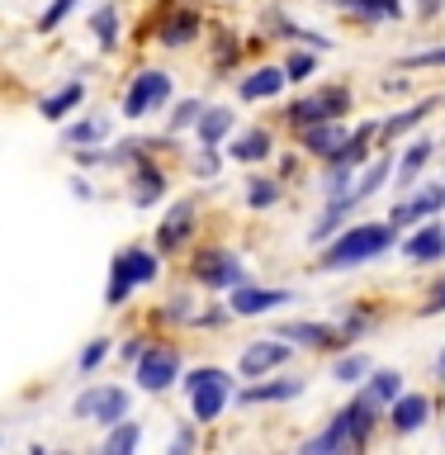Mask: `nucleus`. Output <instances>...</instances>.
I'll use <instances>...</instances> for the list:
<instances>
[{
    "instance_id": "1",
    "label": "nucleus",
    "mask_w": 445,
    "mask_h": 455,
    "mask_svg": "<svg viewBox=\"0 0 445 455\" xmlns=\"http://www.w3.org/2000/svg\"><path fill=\"white\" fill-rule=\"evenodd\" d=\"M393 247V223H355L322 251V270H351Z\"/></svg>"
},
{
    "instance_id": "2",
    "label": "nucleus",
    "mask_w": 445,
    "mask_h": 455,
    "mask_svg": "<svg viewBox=\"0 0 445 455\" xmlns=\"http://www.w3.org/2000/svg\"><path fill=\"white\" fill-rule=\"evenodd\" d=\"M389 171H393V156H375V166H370L365 176L351 185V190H341L337 199H327V213L318 219V228H313V242H327V237L337 233V223L346 219L355 204H365L370 195H379V190H384V180H389Z\"/></svg>"
},
{
    "instance_id": "3",
    "label": "nucleus",
    "mask_w": 445,
    "mask_h": 455,
    "mask_svg": "<svg viewBox=\"0 0 445 455\" xmlns=\"http://www.w3.org/2000/svg\"><path fill=\"white\" fill-rule=\"evenodd\" d=\"M156 270H162L156 251H147V247H128V251H119V256H114V266H109L105 304H109V308H119L123 299L138 290V284H152V280H156Z\"/></svg>"
},
{
    "instance_id": "4",
    "label": "nucleus",
    "mask_w": 445,
    "mask_h": 455,
    "mask_svg": "<svg viewBox=\"0 0 445 455\" xmlns=\"http://www.w3.org/2000/svg\"><path fill=\"white\" fill-rule=\"evenodd\" d=\"M185 394H190L195 422H213L227 403H233V375L219 370V365H199V370L185 375Z\"/></svg>"
},
{
    "instance_id": "5",
    "label": "nucleus",
    "mask_w": 445,
    "mask_h": 455,
    "mask_svg": "<svg viewBox=\"0 0 445 455\" xmlns=\"http://www.w3.org/2000/svg\"><path fill=\"white\" fill-rule=\"evenodd\" d=\"M71 418L95 422V427H114L119 418H128V389H119V384H91L85 394H76Z\"/></svg>"
},
{
    "instance_id": "6",
    "label": "nucleus",
    "mask_w": 445,
    "mask_h": 455,
    "mask_svg": "<svg viewBox=\"0 0 445 455\" xmlns=\"http://www.w3.org/2000/svg\"><path fill=\"white\" fill-rule=\"evenodd\" d=\"M171 100V76L166 71H138L133 85L123 95V119H147L152 109H162Z\"/></svg>"
},
{
    "instance_id": "7",
    "label": "nucleus",
    "mask_w": 445,
    "mask_h": 455,
    "mask_svg": "<svg viewBox=\"0 0 445 455\" xmlns=\"http://www.w3.org/2000/svg\"><path fill=\"white\" fill-rule=\"evenodd\" d=\"M180 379V355L171 347H147L138 355V389L142 394H162Z\"/></svg>"
},
{
    "instance_id": "8",
    "label": "nucleus",
    "mask_w": 445,
    "mask_h": 455,
    "mask_svg": "<svg viewBox=\"0 0 445 455\" xmlns=\"http://www.w3.org/2000/svg\"><path fill=\"white\" fill-rule=\"evenodd\" d=\"M346 109H351V91H322V95L294 100V105L284 109V119H290L294 128H313L322 119H341Z\"/></svg>"
},
{
    "instance_id": "9",
    "label": "nucleus",
    "mask_w": 445,
    "mask_h": 455,
    "mask_svg": "<svg viewBox=\"0 0 445 455\" xmlns=\"http://www.w3.org/2000/svg\"><path fill=\"white\" fill-rule=\"evenodd\" d=\"M195 275L209 284V290H237L247 280V266L237 261L233 251H199L195 256Z\"/></svg>"
},
{
    "instance_id": "10",
    "label": "nucleus",
    "mask_w": 445,
    "mask_h": 455,
    "mask_svg": "<svg viewBox=\"0 0 445 455\" xmlns=\"http://www.w3.org/2000/svg\"><path fill=\"white\" fill-rule=\"evenodd\" d=\"M284 361H290V341H256V347L242 351L237 370H242L247 379H261L266 370H275V365H284Z\"/></svg>"
},
{
    "instance_id": "11",
    "label": "nucleus",
    "mask_w": 445,
    "mask_h": 455,
    "mask_svg": "<svg viewBox=\"0 0 445 455\" xmlns=\"http://www.w3.org/2000/svg\"><path fill=\"white\" fill-rule=\"evenodd\" d=\"M227 304H233L237 318H256V313H270V308H280V304H294V294H290V290H247V284H237Z\"/></svg>"
},
{
    "instance_id": "12",
    "label": "nucleus",
    "mask_w": 445,
    "mask_h": 455,
    "mask_svg": "<svg viewBox=\"0 0 445 455\" xmlns=\"http://www.w3.org/2000/svg\"><path fill=\"white\" fill-rule=\"evenodd\" d=\"M445 204V190H441V185H426V190L422 195H408L403 199V204H398L393 213H389V223L393 228H408V223H422V219H432V213Z\"/></svg>"
},
{
    "instance_id": "13",
    "label": "nucleus",
    "mask_w": 445,
    "mask_h": 455,
    "mask_svg": "<svg viewBox=\"0 0 445 455\" xmlns=\"http://www.w3.org/2000/svg\"><path fill=\"white\" fill-rule=\"evenodd\" d=\"M298 138H304V148L313 156H337L341 148H346V128H341V119H322V124H313V128H298Z\"/></svg>"
},
{
    "instance_id": "14",
    "label": "nucleus",
    "mask_w": 445,
    "mask_h": 455,
    "mask_svg": "<svg viewBox=\"0 0 445 455\" xmlns=\"http://www.w3.org/2000/svg\"><path fill=\"white\" fill-rule=\"evenodd\" d=\"M403 256H408V261H417V266L441 261V256H445V228L441 223H422L417 233L403 242Z\"/></svg>"
},
{
    "instance_id": "15",
    "label": "nucleus",
    "mask_w": 445,
    "mask_h": 455,
    "mask_svg": "<svg viewBox=\"0 0 445 455\" xmlns=\"http://www.w3.org/2000/svg\"><path fill=\"white\" fill-rule=\"evenodd\" d=\"M304 451H308V455H337V451H361V441H355L351 422H346V412H337V422L327 427L322 436H313Z\"/></svg>"
},
{
    "instance_id": "16",
    "label": "nucleus",
    "mask_w": 445,
    "mask_h": 455,
    "mask_svg": "<svg viewBox=\"0 0 445 455\" xmlns=\"http://www.w3.org/2000/svg\"><path fill=\"white\" fill-rule=\"evenodd\" d=\"M426 412H432L426 394H398L389 403V418H393L398 432H417V427H426Z\"/></svg>"
},
{
    "instance_id": "17",
    "label": "nucleus",
    "mask_w": 445,
    "mask_h": 455,
    "mask_svg": "<svg viewBox=\"0 0 445 455\" xmlns=\"http://www.w3.org/2000/svg\"><path fill=\"white\" fill-rule=\"evenodd\" d=\"M233 109H223V105H209V109H199V119H195V133L199 142H209V148H219V142L233 133Z\"/></svg>"
},
{
    "instance_id": "18",
    "label": "nucleus",
    "mask_w": 445,
    "mask_h": 455,
    "mask_svg": "<svg viewBox=\"0 0 445 455\" xmlns=\"http://www.w3.org/2000/svg\"><path fill=\"white\" fill-rule=\"evenodd\" d=\"M81 100H85V85H81V81H67L62 91H52L48 100H43V105H38V114H43L48 124H62L67 114L81 105Z\"/></svg>"
},
{
    "instance_id": "19",
    "label": "nucleus",
    "mask_w": 445,
    "mask_h": 455,
    "mask_svg": "<svg viewBox=\"0 0 445 455\" xmlns=\"http://www.w3.org/2000/svg\"><path fill=\"white\" fill-rule=\"evenodd\" d=\"M284 337L304 341V347H318V351L346 341V337H341V327H327V323H290V327H284Z\"/></svg>"
},
{
    "instance_id": "20",
    "label": "nucleus",
    "mask_w": 445,
    "mask_h": 455,
    "mask_svg": "<svg viewBox=\"0 0 445 455\" xmlns=\"http://www.w3.org/2000/svg\"><path fill=\"white\" fill-rule=\"evenodd\" d=\"M195 34H199V14L195 10H171V20L162 24V38L166 48H185V43H195Z\"/></svg>"
},
{
    "instance_id": "21",
    "label": "nucleus",
    "mask_w": 445,
    "mask_h": 455,
    "mask_svg": "<svg viewBox=\"0 0 445 455\" xmlns=\"http://www.w3.org/2000/svg\"><path fill=\"white\" fill-rule=\"evenodd\" d=\"M190 219H195V209L190 204H176L166 213V223H162V233H156V247L162 251H176L185 237H190Z\"/></svg>"
},
{
    "instance_id": "22",
    "label": "nucleus",
    "mask_w": 445,
    "mask_h": 455,
    "mask_svg": "<svg viewBox=\"0 0 445 455\" xmlns=\"http://www.w3.org/2000/svg\"><path fill=\"white\" fill-rule=\"evenodd\" d=\"M298 394H304V379H280V384H251L237 398L242 403H284V398H298Z\"/></svg>"
},
{
    "instance_id": "23",
    "label": "nucleus",
    "mask_w": 445,
    "mask_h": 455,
    "mask_svg": "<svg viewBox=\"0 0 445 455\" xmlns=\"http://www.w3.org/2000/svg\"><path fill=\"white\" fill-rule=\"evenodd\" d=\"M162 190H166L162 171L147 166V162H138V171H133V204L147 209V204H156V199H162Z\"/></svg>"
},
{
    "instance_id": "24",
    "label": "nucleus",
    "mask_w": 445,
    "mask_h": 455,
    "mask_svg": "<svg viewBox=\"0 0 445 455\" xmlns=\"http://www.w3.org/2000/svg\"><path fill=\"white\" fill-rule=\"evenodd\" d=\"M280 91H284V71L280 67H261V71H251V76L242 81V100H270Z\"/></svg>"
},
{
    "instance_id": "25",
    "label": "nucleus",
    "mask_w": 445,
    "mask_h": 455,
    "mask_svg": "<svg viewBox=\"0 0 445 455\" xmlns=\"http://www.w3.org/2000/svg\"><path fill=\"white\" fill-rule=\"evenodd\" d=\"M355 20H398L403 14V0H337Z\"/></svg>"
},
{
    "instance_id": "26",
    "label": "nucleus",
    "mask_w": 445,
    "mask_h": 455,
    "mask_svg": "<svg viewBox=\"0 0 445 455\" xmlns=\"http://www.w3.org/2000/svg\"><path fill=\"white\" fill-rule=\"evenodd\" d=\"M436 105H441V100H436V95H426V100H417V105H412V109H403V114H393V119L384 124L379 133H384V138H403L408 128H417V124H422V119H426V114H432Z\"/></svg>"
},
{
    "instance_id": "27",
    "label": "nucleus",
    "mask_w": 445,
    "mask_h": 455,
    "mask_svg": "<svg viewBox=\"0 0 445 455\" xmlns=\"http://www.w3.org/2000/svg\"><path fill=\"white\" fill-rule=\"evenodd\" d=\"M138 441H142V427L133 418H119L109 427V436H105V455H133Z\"/></svg>"
},
{
    "instance_id": "28",
    "label": "nucleus",
    "mask_w": 445,
    "mask_h": 455,
    "mask_svg": "<svg viewBox=\"0 0 445 455\" xmlns=\"http://www.w3.org/2000/svg\"><path fill=\"white\" fill-rule=\"evenodd\" d=\"M233 156H237V162H266V156H270V133H266V128L242 133V138L233 142Z\"/></svg>"
},
{
    "instance_id": "29",
    "label": "nucleus",
    "mask_w": 445,
    "mask_h": 455,
    "mask_svg": "<svg viewBox=\"0 0 445 455\" xmlns=\"http://www.w3.org/2000/svg\"><path fill=\"white\" fill-rule=\"evenodd\" d=\"M370 398H379L384 408L393 403L398 394H403V375H398V370H370V389H365Z\"/></svg>"
},
{
    "instance_id": "30",
    "label": "nucleus",
    "mask_w": 445,
    "mask_h": 455,
    "mask_svg": "<svg viewBox=\"0 0 445 455\" xmlns=\"http://www.w3.org/2000/svg\"><path fill=\"white\" fill-rule=\"evenodd\" d=\"M91 28H95V43L109 52L114 43H119V14H114V5H99V10L91 14Z\"/></svg>"
},
{
    "instance_id": "31",
    "label": "nucleus",
    "mask_w": 445,
    "mask_h": 455,
    "mask_svg": "<svg viewBox=\"0 0 445 455\" xmlns=\"http://www.w3.org/2000/svg\"><path fill=\"white\" fill-rule=\"evenodd\" d=\"M426 156H432V142H412V148L398 156V176H403V185H412V176L426 166Z\"/></svg>"
},
{
    "instance_id": "32",
    "label": "nucleus",
    "mask_w": 445,
    "mask_h": 455,
    "mask_svg": "<svg viewBox=\"0 0 445 455\" xmlns=\"http://www.w3.org/2000/svg\"><path fill=\"white\" fill-rule=\"evenodd\" d=\"M332 379L337 384H361V379H370V361H365V355H341L337 370H332Z\"/></svg>"
},
{
    "instance_id": "33",
    "label": "nucleus",
    "mask_w": 445,
    "mask_h": 455,
    "mask_svg": "<svg viewBox=\"0 0 445 455\" xmlns=\"http://www.w3.org/2000/svg\"><path fill=\"white\" fill-rule=\"evenodd\" d=\"M109 133V119L99 114V119H81V124H71L67 128V142H99Z\"/></svg>"
},
{
    "instance_id": "34",
    "label": "nucleus",
    "mask_w": 445,
    "mask_h": 455,
    "mask_svg": "<svg viewBox=\"0 0 445 455\" xmlns=\"http://www.w3.org/2000/svg\"><path fill=\"white\" fill-rule=\"evenodd\" d=\"M275 199H280V185H275V180H251V185H247V204H251V209H270Z\"/></svg>"
},
{
    "instance_id": "35",
    "label": "nucleus",
    "mask_w": 445,
    "mask_h": 455,
    "mask_svg": "<svg viewBox=\"0 0 445 455\" xmlns=\"http://www.w3.org/2000/svg\"><path fill=\"white\" fill-rule=\"evenodd\" d=\"M71 10H76V0H52V5H48V14H43V20H38V34H52V28L62 24Z\"/></svg>"
},
{
    "instance_id": "36",
    "label": "nucleus",
    "mask_w": 445,
    "mask_h": 455,
    "mask_svg": "<svg viewBox=\"0 0 445 455\" xmlns=\"http://www.w3.org/2000/svg\"><path fill=\"white\" fill-rule=\"evenodd\" d=\"M313 67H318V62H313V52H294L290 62H284V81H308Z\"/></svg>"
},
{
    "instance_id": "37",
    "label": "nucleus",
    "mask_w": 445,
    "mask_h": 455,
    "mask_svg": "<svg viewBox=\"0 0 445 455\" xmlns=\"http://www.w3.org/2000/svg\"><path fill=\"white\" fill-rule=\"evenodd\" d=\"M199 109H204V105H199V100H180V105H176V114H171V133H176V128H190L195 119H199Z\"/></svg>"
},
{
    "instance_id": "38",
    "label": "nucleus",
    "mask_w": 445,
    "mask_h": 455,
    "mask_svg": "<svg viewBox=\"0 0 445 455\" xmlns=\"http://www.w3.org/2000/svg\"><path fill=\"white\" fill-rule=\"evenodd\" d=\"M398 67H445V43L441 48H426V52H408Z\"/></svg>"
},
{
    "instance_id": "39",
    "label": "nucleus",
    "mask_w": 445,
    "mask_h": 455,
    "mask_svg": "<svg viewBox=\"0 0 445 455\" xmlns=\"http://www.w3.org/2000/svg\"><path fill=\"white\" fill-rule=\"evenodd\" d=\"M105 355H109V341H105V337H95L91 347L81 351V370H85V375H91V370H95L99 361H105Z\"/></svg>"
},
{
    "instance_id": "40",
    "label": "nucleus",
    "mask_w": 445,
    "mask_h": 455,
    "mask_svg": "<svg viewBox=\"0 0 445 455\" xmlns=\"http://www.w3.org/2000/svg\"><path fill=\"white\" fill-rule=\"evenodd\" d=\"M195 171H199V176H213V171H219V152H213L209 142L199 148V156H195Z\"/></svg>"
},
{
    "instance_id": "41",
    "label": "nucleus",
    "mask_w": 445,
    "mask_h": 455,
    "mask_svg": "<svg viewBox=\"0 0 445 455\" xmlns=\"http://www.w3.org/2000/svg\"><path fill=\"white\" fill-rule=\"evenodd\" d=\"M171 451H195V432H176V436H171Z\"/></svg>"
},
{
    "instance_id": "42",
    "label": "nucleus",
    "mask_w": 445,
    "mask_h": 455,
    "mask_svg": "<svg viewBox=\"0 0 445 455\" xmlns=\"http://www.w3.org/2000/svg\"><path fill=\"white\" fill-rule=\"evenodd\" d=\"M441 5H445V0H417V14H422V20H432V14H441Z\"/></svg>"
},
{
    "instance_id": "43",
    "label": "nucleus",
    "mask_w": 445,
    "mask_h": 455,
    "mask_svg": "<svg viewBox=\"0 0 445 455\" xmlns=\"http://www.w3.org/2000/svg\"><path fill=\"white\" fill-rule=\"evenodd\" d=\"M426 313H445V284L436 290V299H432V304H426Z\"/></svg>"
},
{
    "instance_id": "44",
    "label": "nucleus",
    "mask_w": 445,
    "mask_h": 455,
    "mask_svg": "<svg viewBox=\"0 0 445 455\" xmlns=\"http://www.w3.org/2000/svg\"><path fill=\"white\" fill-rule=\"evenodd\" d=\"M436 370H441V375H445V351H441V361H436Z\"/></svg>"
}]
</instances>
